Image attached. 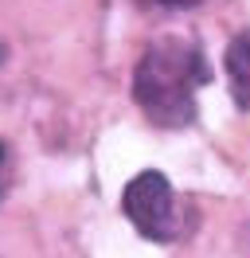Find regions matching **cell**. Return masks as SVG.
Here are the masks:
<instances>
[{
    "label": "cell",
    "instance_id": "6da1fadb",
    "mask_svg": "<svg viewBox=\"0 0 250 258\" xmlns=\"http://www.w3.org/2000/svg\"><path fill=\"white\" fill-rule=\"evenodd\" d=\"M211 82V67L196 39L160 35L133 71V102L160 129H184L196 121V90Z\"/></svg>",
    "mask_w": 250,
    "mask_h": 258
},
{
    "label": "cell",
    "instance_id": "7a4b0ae2",
    "mask_svg": "<svg viewBox=\"0 0 250 258\" xmlns=\"http://www.w3.org/2000/svg\"><path fill=\"white\" fill-rule=\"evenodd\" d=\"M121 211H125V219L137 227V235H145L149 242H172L176 231H180L172 184L156 168H145V172H137V176L125 184Z\"/></svg>",
    "mask_w": 250,
    "mask_h": 258
},
{
    "label": "cell",
    "instance_id": "3957f363",
    "mask_svg": "<svg viewBox=\"0 0 250 258\" xmlns=\"http://www.w3.org/2000/svg\"><path fill=\"white\" fill-rule=\"evenodd\" d=\"M223 67H227V86H231L234 106L250 110V32L231 39V47L223 55Z\"/></svg>",
    "mask_w": 250,
    "mask_h": 258
},
{
    "label": "cell",
    "instance_id": "277c9868",
    "mask_svg": "<svg viewBox=\"0 0 250 258\" xmlns=\"http://www.w3.org/2000/svg\"><path fill=\"white\" fill-rule=\"evenodd\" d=\"M4 188H8V149L0 141V196H4Z\"/></svg>",
    "mask_w": 250,
    "mask_h": 258
},
{
    "label": "cell",
    "instance_id": "5b68a950",
    "mask_svg": "<svg viewBox=\"0 0 250 258\" xmlns=\"http://www.w3.org/2000/svg\"><path fill=\"white\" fill-rule=\"evenodd\" d=\"M145 4H160V8H196L203 0H145Z\"/></svg>",
    "mask_w": 250,
    "mask_h": 258
}]
</instances>
